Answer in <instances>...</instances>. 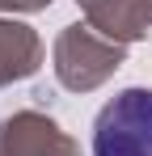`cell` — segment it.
<instances>
[{
    "instance_id": "obj_1",
    "label": "cell",
    "mask_w": 152,
    "mask_h": 156,
    "mask_svg": "<svg viewBox=\"0 0 152 156\" xmlns=\"http://www.w3.org/2000/svg\"><path fill=\"white\" fill-rule=\"evenodd\" d=\"M93 156H152V89H123L101 105Z\"/></svg>"
}]
</instances>
